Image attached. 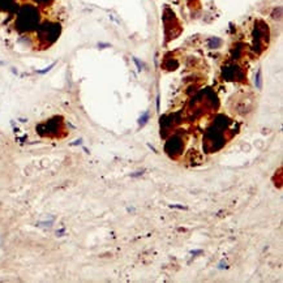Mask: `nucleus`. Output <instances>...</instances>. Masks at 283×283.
<instances>
[{
    "label": "nucleus",
    "mask_w": 283,
    "mask_h": 283,
    "mask_svg": "<svg viewBox=\"0 0 283 283\" xmlns=\"http://www.w3.org/2000/svg\"><path fill=\"white\" fill-rule=\"evenodd\" d=\"M59 0H0V28L16 34L34 48L50 47L60 37Z\"/></svg>",
    "instance_id": "obj_1"
},
{
    "label": "nucleus",
    "mask_w": 283,
    "mask_h": 283,
    "mask_svg": "<svg viewBox=\"0 0 283 283\" xmlns=\"http://www.w3.org/2000/svg\"><path fill=\"white\" fill-rule=\"evenodd\" d=\"M182 146H183L182 140H180L178 136H175V137L170 138V141H167V144H166V152L170 153V154L179 153V150L182 149Z\"/></svg>",
    "instance_id": "obj_2"
},
{
    "label": "nucleus",
    "mask_w": 283,
    "mask_h": 283,
    "mask_svg": "<svg viewBox=\"0 0 283 283\" xmlns=\"http://www.w3.org/2000/svg\"><path fill=\"white\" fill-rule=\"evenodd\" d=\"M149 118H150V115H149V112L146 111V112H144L142 115L140 116V119H138V125L140 127H144L146 123L149 121Z\"/></svg>",
    "instance_id": "obj_3"
},
{
    "label": "nucleus",
    "mask_w": 283,
    "mask_h": 283,
    "mask_svg": "<svg viewBox=\"0 0 283 283\" xmlns=\"http://www.w3.org/2000/svg\"><path fill=\"white\" fill-rule=\"evenodd\" d=\"M255 84L257 86V89H261L262 86V81H261V69H258L257 75H256V79H255Z\"/></svg>",
    "instance_id": "obj_4"
},
{
    "label": "nucleus",
    "mask_w": 283,
    "mask_h": 283,
    "mask_svg": "<svg viewBox=\"0 0 283 283\" xmlns=\"http://www.w3.org/2000/svg\"><path fill=\"white\" fill-rule=\"evenodd\" d=\"M133 60H134V63H136V64H137L138 71H141V69H142V64H140V61H138V59H137V57H133Z\"/></svg>",
    "instance_id": "obj_5"
},
{
    "label": "nucleus",
    "mask_w": 283,
    "mask_h": 283,
    "mask_svg": "<svg viewBox=\"0 0 283 283\" xmlns=\"http://www.w3.org/2000/svg\"><path fill=\"white\" fill-rule=\"evenodd\" d=\"M171 208H175V209H184V210L187 209L185 206H179V205H171Z\"/></svg>",
    "instance_id": "obj_6"
},
{
    "label": "nucleus",
    "mask_w": 283,
    "mask_h": 283,
    "mask_svg": "<svg viewBox=\"0 0 283 283\" xmlns=\"http://www.w3.org/2000/svg\"><path fill=\"white\" fill-rule=\"evenodd\" d=\"M191 253H192V255H200V253H202V251H201V249H198V251H192Z\"/></svg>",
    "instance_id": "obj_7"
}]
</instances>
